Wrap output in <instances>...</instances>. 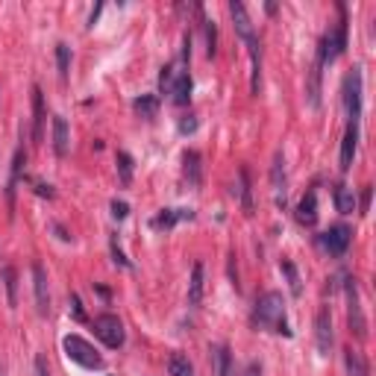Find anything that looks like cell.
<instances>
[{
	"instance_id": "1",
	"label": "cell",
	"mask_w": 376,
	"mask_h": 376,
	"mask_svg": "<svg viewBox=\"0 0 376 376\" xmlns=\"http://www.w3.org/2000/svg\"><path fill=\"white\" fill-rule=\"evenodd\" d=\"M253 326L256 330H273V332L291 338V330L285 323V300H283L280 291H268V294H261V297L256 300Z\"/></svg>"
},
{
	"instance_id": "29",
	"label": "cell",
	"mask_w": 376,
	"mask_h": 376,
	"mask_svg": "<svg viewBox=\"0 0 376 376\" xmlns=\"http://www.w3.org/2000/svg\"><path fill=\"white\" fill-rule=\"evenodd\" d=\"M168 370H171V376H194V368H191V362H188L183 353H174L171 356Z\"/></svg>"
},
{
	"instance_id": "38",
	"label": "cell",
	"mask_w": 376,
	"mask_h": 376,
	"mask_svg": "<svg viewBox=\"0 0 376 376\" xmlns=\"http://www.w3.org/2000/svg\"><path fill=\"white\" fill-rule=\"evenodd\" d=\"M71 309H74V318H77V320H86V312H83V303H79V297H77V294H74V297H71Z\"/></svg>"
},
{
	"instance_id": "37",
	"label": "cell",
	"mask_w": 376,
	"mask_h": 376,
	"mask_svg": "<svg viewBox=\"0 0 376 376\" xmlns=\"http://www.w3.org/2000/svg\"><path fill=\"white\" fill-rule=\"evenodd\" d=\"M32 376H51V373H47L44 356H36V362H32Z\"/></svg>"
},
{
	"instance_id": "34",
	"label": "cell",
	"mask_w": 376,
	"mask_h": 376,
	"mask_svg": "<svg viewBox=\"0 0 376 376\" xmlns=\"http://www.w3.org/2000/svg\"><path fill=\"white\" fill-rule=\"evenodd\" d=\"M129 215V206L124 203V200H112V218L115 221H124Z\"/></svg>"
},
{
	"instance_id": "5",
	"label": "cell",
	"mask_w": 376,
	"mask_h": 376,
	"mask_svg": "<svg viewBox=\"0 0 376 376\" xmlns=\"http://www.w3.org/2000/svg\"><path fill=\"white\" fill-rule=\"evenodd\" d=\"M344 112L350 124H356L362 115V68L358 65L344 77Z\"/></svg>"
},
{
	"instance_id": "8",
	"label": "cell",
	"mask_w": 376,
	"mask_h": 376,
	"mask_svg": "<svg viewBox=\"0 0 376 376\" xmlns=\"http://www.w3.org/2000/svg\"><path fill=\"white\" fill-rule=\"evenodd\" d=\"M332 341H335V335H332V315H330V309L323 306L318 312V318H315V344H318V350L323 356H330Z\"/></svg>"
},
{
	"instance_id": "14",
	"label": "cell",
	"mask_w": 376,
	"mask_h": 376,
	"mask_svg": "<svg viewBox=\"0 0 376 376\" xmlns=\"http://www.w3.org/2000/svg\"><path fill=\"white\" fill-rule=\"evenodd\" d=\"M171 101L176 106H186L191 101V74L186 68H179L174 77V86H171Z\"/></svg>"
},
{
	"instance_id": "25",
	"label": "cell",
	"mask_w": 376,
	"mask_h": 376,
	"mask_svg": "<svg viewBox=\"0 0 376 376\" xmlns=\"http://www.w3.org/2000/svg\"><path fill=\"white\" fill-rule=\"evenodd\" d=\"M4 285H6V300H9V306H18V271H15L12 265H6L4 268Z\"/></svg>"
},
{
	"instance_id": "26",
	"label": "cell",
	"mask_w": 376,
	"mask_h": 376,
	"mask_svg": "<svg viewBox=\"0 0 376 376\" xmlns=\"http://www.w3.org/2000/svg\"><path fill=\"white\" fill-rule=\"evenodd\" d=\"M280 271L285 273V280H288V288H291V294H294V297H300V294H303V283H300V273H297V268H294V261L283 259V261H280Z\"/></svg>"
},
{
	"instance_id": "42",
	"label": "cell",
	"mask_w": 376,
	"mask_h": 376,
	"mask_svg": "<svg viewBox=\"0 0 376 376\" xmlns=\"http://www.w3.org/2000/svg\"><path fill=\"white\" fill-rule=\"evenodd\" d=\"M0 376H4V365H0Z\"/></svg>"
},
{
	"instance_id": "31",
	"label": "cell",
	"mask_w": 376,
	"mask_h": 376,
	"mask_svg": "<svg viewBox=\"0 0 376 376\" xmlns=\"http://www.w3.org/2000/svg\"><path fill=\"white\" fill-rule=\"evenodd\" d=\"M176 71H179L176 62H171V65H165V68H162V74H159V89H162V94H171V86H174Z\"/></svg>"
},
{
	"instance_id": "3",
	"label": "cell",
	"mask_w": 376,
	"mask_h": 376,
	"mask_svg": "<svg viewBox=\"0 0 376 376\" xmlns=\"http://www.w3.org/2000/svg\"><path fill=\"white\" fill-rule=\"evenodd\" d=\"M344 294H347V323H350V332L356 338H368V320H365V312H362V300H358L356 280L344 283Z\"/></svg>"
},
{
	"instance_id": "32",
	"label": "cell",
	"mask_w": 376,
	"mask_h": 376,
	"mask_svg": "<svg viewBox=\"0 0 376 376\" xmlns=\"http://www.w3.org/2000/svg\"><path fill=\"white\" fill-rule=\"evenodd\" d=\"M118 174L124 186L133 183V159H129V153H118Z\"/></svg>"
},
{
	"instance_id": "20",
	"label": "cell",
	"mask_w": 376,
	"mask_h": 376,
	"mask_svg": "<svg viewBox=\"0 0 376 376\" xmlns=\"http://www.w3.org/2000/svg\"><path fill=\"white\" fill-rule=\"evenodd\" d=\"M212 358H215V376H235V365H233V353L230 347H215V353H212Z\"/></svg>"
},
{
	"instance_id": "19",
	"label": "cell",
	"mask_w": 376,
	"mask_h": 376,
	"mask_svg": "<svg viewBox=\"0 0 376 376\" xmlns=\"http://www.w3.org/2000/svg\"><path fill=\"white\" fill-rule=\"evenodd\" d=\"M203 261H194L191 268V283H188V306H200L203 300Z\"/></svg>"
},
{
	"instance_id": "21",
	"label": "cell",
	"mask_w": 376,
	"mask_h": 376,
	"mask_svg": "<svg viewBox=\"0 0 376 376\" xmlns=\"http://www.w3.org/2000/svg\"><path fill=\"white\" fill-rule=\"evenodd\" d=\"M320 68H323V65L315 59V62H312V68H309V86H306L309 103H312L315 109L320 106Z\"/></svg>"
},
{
	"instance_id": "4",
	"label": "cell",
	"mask_w": 376,
	"mask_h": 376,
	"mask_svg": "<svg viewBox=\"0 0 376 376\" xmlns=\"http://www.w3.org/2000/svg\"><path fill=\"white\" fill-rule=\"evenodd\" d=\"M94 335L101 338L109 350L124 347V338H127L124 335V323H121L118 315H97L94 318Z\"/></svg>"
},
{
	"instance_id": "9",
	"label": "cell",
	"mask_w": 376,
	"mask_h": 376,
	"mask_svg": "<svg viewBox=\"0 0 376 376\" xmlns=\"http://www.w3.org/2000/svg\"><path fill=\"white\" fill-rule=\"evenodd\" d=\"M230 15H233V27H235V32L241 36L244 44H250V41L259 39V36H256V30H253L250 15H247V6L238 4V0H233V4H230Z\"/></svg>"
},
{
	"instance_id": "17",
	"label": "cell",
	"mask_w": 376,
	"mask_h": 376,
	"mask_svg": "<svg viewBox=\"0 0 376 376\" xmlns=\"http://www.w3.org/2000/svg\"><path fill=\"white\" fill-rule=\"evenodd\" d=\"M68 147H71V133H68V121L62 115L53 118V153L59 159L68 156Z\"/></svg>"
},
{
	"instance_id": "36",
	"label": "cell",
	"mask_w": 376,
	"mask_h": 376,
	"mask_svg": "<svg viewBox=\"0 0 376 376\" xmlns=\"http://www.w3.org/2000/svg\"><path fill=\"white\" fill-rule=\"evenodd\" d=\"M370 194H373V188H370V186H365L362 200H358V212H362V215H368V209H370Z\"/></svg>"
},
{
	"instance_id": "28",
	"label": "cell",
	"mask_w": 376,
	"mask_h": 376,
	"mask_svg": "<svg viewBox=\"0 0 376 376\" xmlns=\"http://www.w3.org/2000/svg\"><path fill=\"white\" fill-rule=\"evenodd\" d=\"M56 65H59V77H62V83L68 79V74H71V47L65 44V41H59L56 44Z\"/></svg>"
},
{
	"instance_id": "27",
	"label": "cell",
	"mask_w": 376,
	"mask_h": 376,
	"mask_svg": "<svg viewBox=\"0 0 376 376\" xmlns=\"http://www.w3.org/2000/svg\"><path fill=\"white\" fill-rule=\"evenodd\" d=\"M335 209L341 212V215H350V212L356 209V197H353V191L347 186H335Z\"/></svg>"
},
{
	"instance_id": "12",
	"label": "cell",
	"mask_w": 376,
	"mask_h": 376,
	"mask_svg": "<svg viewBox=\"0 0 376 376\" xmlns=\"http://www.w3.org/2000/svg\"><path fill=\"white\" fill-rule=\"evenodd\" d=\"M32 141H44V94L39 86H32Z\"/></svg>"
},
{
	"instance_id": "13",
	"label": "cell",
	"mask_w": 376,
	"mask_h": 376,
	"mask_svg": "<svg viewBox=\"0 0 376 376\" xmlns=\"http://www.w3.org/2000/svg\"><path fill=\"white\" fill-rule=\"evenodd\" d=\"M356 150H358V127L350 124L344 138H341V171H350L353 168V159H356Z\"/></svg>"
},
{
	"instance_id": "41",
	"label": "cell",
	"mask_w": 376,
	"mask_h": 376,
	"mask_svg": "<svg viewBox=\"0 0 376 376\" xmlns=\"http://www.w3.org/2000/svg\"><path fill=\"white\" fill-rule=\"evenodd\" d=\"M247 376H261V368H259V365H250V368H247Z\"/></svg>"
},
{
	"instance_id": "16",
	"label": "cell",
	"mask_w": 376,
	"mask_h": 376,
	"mask_svg": "<svg viewBox=\"0 0 376 376\" xmlns=\"http://www.w3.org/2000/svg\"><path fill=\"white\" fill-rule=\"evenodd\" d=\"M297 221H300L303 226H315V223H318V191H315V188H309L306 197L300 200V206H297Z\"/></svg>"
},
{
	"instance_id": "18",
	"label": "cell",
	"mask_w": 376,
	"mask_h": 376,
	"mask_svg": "<svg viewBox=\"0 0 376 376\" xmlns=\"http://www.w3.org/2000/svg\"><path fill=\"white\" fill-rule=\"evenodd\" d=\"M183 171H186V179L191 188H197L203 183V165H200V153L197 150H186L183 156Z\"/></svg>"
},
{
	"instance_id": "24",
	"label": "cell",
	"mask_w": 376,
	"mask_h": 376,
	"mask_svg": "<svg viewBox=\"0 0 376 376\" xmlns=\"http://www.w3.org/2000/svg\"><path fill=\"white\" fill-rule=\"evenodd\" d=\"M24 162H27V153H24V150H15V159H12V176H9V186H6L9 209H12V203H15V186H18V179H21V168H24Z\"/></svg>"
},
{
	"instance_id": "23",
	"label": "cell",
	"mask_w": 376,
	"mask_h": 376,
	"mask_svg": "<svg viewBox=\"0 0 376 376\" xmlns=\"http://www.w3.org/2000/svg\"><path fill=\"white\" fill-rule=\"evenodd\" d=\"M133 109L138 112L144 121H153L156 112H159V97L156 94H141V97H136V101H133Z\"/></svg>"
},
{
	"instance_id": "30",
	"label": "cell",
	"mask_w": 376,
	"mask_h": 376,
	"mask_svg": "<svg viewBox=\"0 0 376 376\" xmlns=\"http://www.w3.org/2000/svg\"><path fill=\"white\" fill-rule=\"evenodd\" d=\"M203 32H206V56H215L218 53V27H215V21L203 18Z\"/></svg>"
},
{
	"instance_id": "22",
	"label": "cell",
	"mask_w": 376,
	"mask_h": 376,
	"mask_svg": "<svg viewBox=\"0 0 376 376\" xmlns=\"http://www.w3.org/2000/svg\"><path fill=\"white\" fill-rule=\"evenodd\" d=\"M344 365H347V373L350 376H370V368L365 362V356L358 353V350H353V347L344 350Z\"/></svg>"
},
{
	"instance_id": "6",
	"label": "cell",
	"mask_w": 376,
	"mask_h": 376,
	"mask_svg": "<svg viewBox=\"0 0 376 376\" xmlns=\"http://www.w3.org/2000/svg\"><path fill=\"white\" fill-rule=\"evenodd\" d=\"M350 238H353V230L347 223H335V226H330L323 235H320V247L330 253V256H335V259H341L347 253V247H350Z\"/></svg>"
},
{
	"instance_id": "2",
	"label": "cell",
	"mask_w": 376,
	"mask_h": 376,
	"mask_svg": "<svg viewBox=\"0 0 376 376\" xmlns=\"http://www.w3.org/2000/svg\"><path fill=\"white\" fill-rule=\"evenodd\" d=\"M62 347H65V353H68L71 362H77L79 368H89V370H101V368H103V358L97 356V350L89 344L86 338L68 335V338L62 341Z\"/></svg>"
},
{
	"instance_id": "10",
	"label": "cell",
	"mask_w": 376,
	"mask_h": 376,
	"mask_svg": "<svg viewBox=\"0 0 376 376\" xmlns=\"http://www.w3.org/2000/svg\"><path fill=\"white\" fill-rule=\"evenodd\" d=\"M32 288H36V309H39V315L47 318L51 315V291H47V273L44 268L39 265H32Z\"/></svg>"
},
{
	"instance_id": "11",
	"label": "cell",
	"mask_w": 376,
	"mask_h": 376,
	"mask_svg": "<svg viewBox=\"0 0 376 376\" xmlns=\"http://www.w3.org/2000/svg\"><path fill=\"white\" fill-rule=\"evenodd\" d=\"M183 221H194V209H162L150 221V226L153 230H171V226L183 223Z\"/></svg>"
},
{
	"instance_id": "7",
	"label": "cell",
	"mask_w": 376,
	"mask_h": 376,
	"mask_svg": "<svg viewBox=\"0 0 376 376\" xmlns=\"http://www.w3.org/2000/svg\"><path fill=\"white\" fill-rule=\"evenodd\" d=\"M271 186H273V200H276V206L285 209V206H288V176H285V159H283V153L273 156Z\"/></svg>"
},
{
	"instance_id": "33",
	"label": "cell",
	"mask_w": 376,
	"mask_h": 376,
	"mask_svg": "<svg viewBox=\"0 0 376 376\" xmlns=\"http://www.w3.org/2000/svg\"><path fill=\"white\" fill-rule=\"evenodd\" d=\"M109 247H112V259H115V265H121V268H133V265H129V259L124 256V250L118 247V238H115V235H112Z\"/></svg>"
},
{
	"instance_id": "15",
	"label": "cell",
	"mask_w": 376,
	"mask_h": 376,
	"mask_svg": "<svg viewBox=\"0 0 376 376\" xmlns=\"http://www.w3.org/2000/svg\"><path fill=\"white\" fill-rule=\"evenodd\" d=\"M233 194L241 200L244 215H253V188H250V171L247 168H238V188H233Z\"/></svg>"
},
{
	"instance_id": "39",
	"label": "cell",
	"mask_w": 376,
	"mask_h": 376,
	"mask_svg": "<svg viewBox=\"0 0 376 376\" xmlns=\"http://www.w3.org/2000/svg\"><path fill=\"white\" fill-rule=\"evenodd\" d=\"M36 186V194H41V197H53V188L51 186H44V183H32Z\"/></svg>"
},
{
	"instance_id": "40",
	"label": "cell",
	"mask_w": 376,
	"mask_h": 376,
	"mask_svg": "<svg viewBox=\"0 0 376 376\" xmlns=\"http://www.w3.org/2000/svg\"><path fill=\"white\" fill-rule=\"evenodd\" d=\"M53 233L62 238V241H71V235L68 233H65V226H59V223H53Z\"/></svg>"
},
{
	"instance_id": "35",
	"label": "cell",
	"mask_w": 376,
	"mask_h": 376,
	"mask_svg": "<svg viewBox=\"0 0 376 376\" xmlns=\"http://www.w3.org/2000/svg\"><path fill=\"white\" fill-rule=\"evenodd\" d=\"M194 129H197V118H194V115H188V118H183V121H179V133H194Z\"/></svg>"
}]
</instances>
